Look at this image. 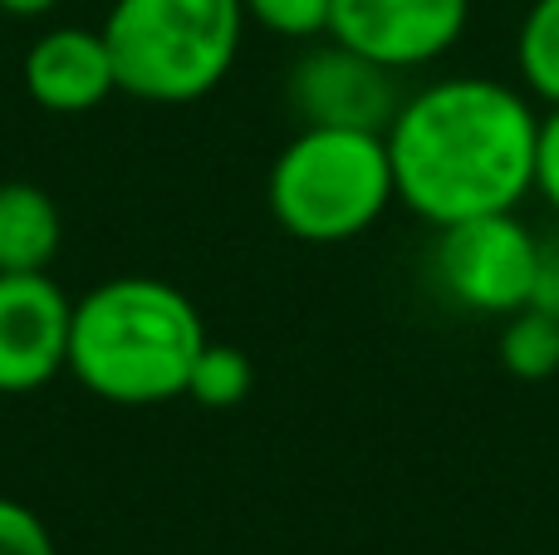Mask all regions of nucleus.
Wrapping results in <instances>:
<instances>
[{"label":"nucleus","mask_w":559,"mask_h":555,"mask_svg":"<svg viewBox=\"0 0 559 555\" xmlns=\"http://www.w3.org/2000/svg\"><path fill=\"white\" fill-rule=\"evenodd\" d=\"M0 555H59L49 527L35 517V507L15 497H0Z\"/></svg>","instance_id":"nucleus-15"},{"label":"nucleus","mask_w":559,"mask_h":555,"mask_svg":"<svg viewBox=\"0 0 559 555\" xmlns=\"http://www.w3.org/2000/svg\"><path fill=\"white\" fill-rule=\"evenodd\" d=\"M403 74L383 69L378 59L338 45V39H309L289 64L285 98L299 128H368L388 133L397 104H403Z\"/></svg>","instance_id":"nucleus-6"},{"label":"nucleus","mask_w":559,"mask_h":555,"mask_svg":"<svg viewBox=\"0 0 559 555\" xmlns=\"http://www.w3.org/2000/svg\"><path fill=\"white\" fill-rule=\"evenodd\" d=\"M255 389V369H251V354L236 350V344H216L206 340V350L197 354L192 364V379H187V399L197 409H241Z\"/></svg>","instance_id":"nucleus-13"},{"label":"nucleus","mask_w":559,"mask_h":555,"mask_svg":"<svg viewBox=\"0 0 559 555\" xmlns=\"http://www.w3.org/2000/svg\"><path fill=\"white\" fill-rule=\"evenodd\" d=\"M59 0H0V15H10V20H39V15H49Z\"/></svg>","instance_id":"nucleus-18"},{"label":"nucleus","mask_w":559,"mask_h":555,"mask_svg":"<svg viewBox=\"0 0 559 555\" xmlns=\"http://www.w3.org/2000/svg\"><path fill=\"white\" fill-rule=\"evenodd\" d=\"M535 197L559 222V104L540 114V138H535Z\"/></svg>","instance_id":"nucleus-16"},{"label":"nucleus","mask_w":559,"mask_h":555,"mask_svg":"<svg viewBox=\"0 0 559 555\" xmlns=\"http://www.w3.org/2000/svg\"><path fill=\"white\" fill-rule=\"evenodd\" d=\"M20 84L45 114H88L108 94H118V69L104 29L55 25L35 35L20 59Z\"/></svg>","instance_id":"nucleus-9"},{"label":"nucleus","mask_w":559,"mask_h":555,"mask_svg":"<svg viewBox=\"0 0 559 555\" xmlns=\"http://www.w3.org/2000/svg\"><path fill=\"white\" fill-rule=\"evenodd\" d=\"M397 206L437 226L521 212L535 197L540 104L491 74H442L403 94L388 123Z\"/></svg>","instance_id":"nucleus-1"},{"label":"nucleus","mask_w":559,"mask_h":555,"mask_svg":"<svg viewBox=\"0 0 559 555\" xmlns=\"http://www.w3.org/2000/svg\"><path fill=\"white\" fill-rule=\"evenodd\" d=\"M64 241L55 197L35 182H0V275L49 271Z\"/></svg>","instance_id":"nucleus-10"},{"label":"nucleus","mask_w":559,"mask_h":555,"mask_svg":"<svg viewBox=\"0 0 559 555\" xmlns=\"http://www.w3.org/2000/svg\"><path fill=\"white\" fill-rule=\"evenodd\" d=\"M472 0H334L329 39L378 59L393 74L432 69L462 45Z\"/></svg>","instance_id":"nucleus-7"},{"label":"nucleus","mask_w":559,"mask_h":555,"mask_svg":"<svg viewBox=\"0 0 559 555\" xmlns=\"http://www.w3.org/2000/svg\"><path fill=\"white\" fill-rule=\"evenodd\" d=\"M515 74L535 104H559V0H531L515 29Z\"/></svg>","instance_id":"nucleus-11"},{"label":"nucleus","mask_w":559,"mask_h":555,"mask_svg":"<svg viewBox=\"0 0 559 555\" xmlns=\"http://www.w3.org/2000/svg\"><path fill=\"white\" fill-rule=\"evenodd\" d=\"M74 300L49 271L0 275V393H35L69 369Z\"/></svg>","instance_id":"nucleus-8"},{"label":"nucleus","mask_w":559,"mask_h":555,"mask_svg":"<svg viewBox=\"0 0 559 555\" xmlns=\"http://www.w3.org/2000/svg\"><path fill=\"white\" fill-rule=\"evenodd\" d=\"M559 320V226L540 236V271H535V300Z\"/></svg>","instance_id":"nucleus-17"},{"label":"nucleus","mask_w":559,"mask_h":555,"mask_svg":"<svg viewBox=\"0 0 559 555\" xmlns=\"http://www.w3.org/2000/svg\"><path fill=\"white\" fill-rule=\"evenodd\" d=\"M246 25V0H114L98 29L114 49L118 94L197 104L236 69Z\"/></svg>","instance_id":"nucleus-3"},{"label":"nucleus","mask_w":559,"mask_h":555,"mask_svg":"<svg viewBox=\"0 0 559 555\" xmlns=\"http://www.w3.org/2000/svg\"><path fill=\"white\" fill-rule=\"evenodd\" d=\"M397 202L388 138L368 128H299L275 153L265 206L295 241H358Z\"/></svg>","instance_id":"nucleus-4"},{"label":"nucleus","mask_w":559,"mask_h":555,"mask_svg":"<svg viewBox=\"0 0 559 555\" xmlns=\"http://www.w3.org/2000/svg\"><path fill=\"white\" fill-rule=\"evenodd\" d=\"M535 271H540V232H531L521 212L437 226L427 251V281L437 285V295L452 310L491 320H506L535 300Z\"/></svg>","instance_id":"nucleus-5"},{"label":"nucleus","mask_w":559,"mask_h":555,"mask_svg":"<svg viewBox=\"0 0 559 555\" xmlns=\"http://www.w3.org/2000/svg\"><path fill=\"white\" fill-rule=\"evenodd\" d=\"M206 324L192 295L157 275H114L74 300L69 374L118 409L187 399Z\"/></svg>","instance_id":"nucleus-2"},{"label":"nucleus","mask_w":559,"mask_h":555,"mask_svg":"<svg viewBox=\"0 0 559 555\" xmlns=\"http://www.w3.org/2000/svg\"><path fill=\"white\" fill-rule=\"evenodd\" d=\"M501 369L521 383H540L559 374V320L540 305H525V310L506 315L501 324Z\"/></svg>","instance_id":"nucleus-12"},{"label":"nucleus","mask_w":559,"mask_h":555,"mask_svg":"<svg viewBox=\"0 0 559 555\" xmlns=\"http://www.w3.org/2000/svg\"><path fill=\"white\" fill-rule=\"evenodd\" d=\"M329 15L334 0H246V20L261 29H271L280 39H324L329 35Z\"/></svg>","instance_id":"nucleus-14"}]
</instances>
